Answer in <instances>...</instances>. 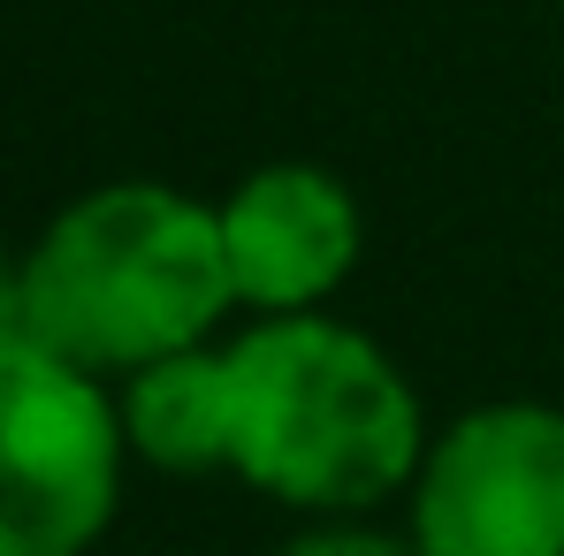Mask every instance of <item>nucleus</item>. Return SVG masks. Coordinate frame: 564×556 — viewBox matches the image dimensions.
<instances>
[{"mask_svg": "<svg viewBox=\"0 0 564 556\" xmlns=\"http://www.w3.org/2000/svg\"><path fill=\"white\" fill-rule=\"evenodd\" d=\"M237 381V480L297 519H344L404 503L427 404L397 351L359 320L321 313H260L229 328Z\"/></svg>", "mask_w": 564, "mask_h": 556, "instance_id": "f257e3e1", "label": "nucleus"}, {"mask_svg": "<svg viewBox=\"0 0 564 556\" xmlns=\"http://www.w3.org/2000/svg\"><path fill=\"white\" fill-rule=\"evenodd\" d=\"M237 328V282L214 198L161 176H115L54 206L23 244V336L122 373Z\"/></svg>", "mask_w": 564, "mask_h": 556, "instance_id": "f03ea898", "label": "nucleus"}, {"mask_svg": "<svg viewBox=\"0 0 564 556\" xmlns=\"http://www.w3.org/2000/svg\"><path fill=\"white\" fill-rule=\"evenodd\" d=\"M130 465L107 373L31 336L0 344V556H99Z\"/></svg>", "mask_w": 564, "mask_h": 556, "instance_id": "7ed1b4c3", "label": "nucleus"}, {"mask_svg": "<svg viewBox=\"0 0 564 556\" xmlns=\"http://www.w3.org/2000/svg\"><path fill=\"white\" fill-rule=\"evenodd\" d=\"M397 511L427 556H564V404L488 396L443 419Z\"/></svg>", "mask_w": 564, "mask_h": 556, "instance_id": "20e7f679", "label": "nucleus"}, {"mask_svg": "<svg viewBox=\"0 0 564 556\" xmlns=\"http://www.w3.org/2000/svg\"><path fill=\"white\" fill-rule=\"evenodd\" d=\"M237 313H321L367 260V206L321 161H260L214 198Z\"/></svg>", "mask_w": 564, "mask_h": 556, "instance_id": "39448f33", "label": "nucleus"}, {"mask_svg": "<svg viewBox=\"0 0 564 556\" xmlns=\"http://www.w3.org/2000/svg\"><path fill=\"white\" fill-rule=\"evenodd\" d=\"M115 404H122L130 458L145 465V472L206 480V472H229V465H237L229 336L191 344V351H169V359H153V367L122 373V381H115Z\"/></svg>", "mask_w": 564, "mask_h": 556, "instance_id": "423d86ee", "label": "nucleus"}, {"mask_svg": "<svg viewBox=\"0 0 564 556\" xmlns=\"http://www.w3.org/2000/svg\"><path fill=\"white\" fill-rule=\"evenodd\" d=\"M275 556H427L412 542V526H381L375 511H344V519H297V534L275 542Z\"/></svg>", "mask_w": 564, "mask_h": 556, "instance_id": "0eeeda50", "label": "nucleus"}, {"mask_svg": "<svg viewBox=\"0 0 564 556\" xmlns=\"http://www.w3.org/2000/svg\"><path fill=\"white\" fill-rule=\"evenodd\" d=\"M23 336V252L0 244V344Z\"/></svg>", "mask_w": 564, "mask_h": 556, "instance_id": "6e6552de", "label": "nucleus"}]
</instances>
